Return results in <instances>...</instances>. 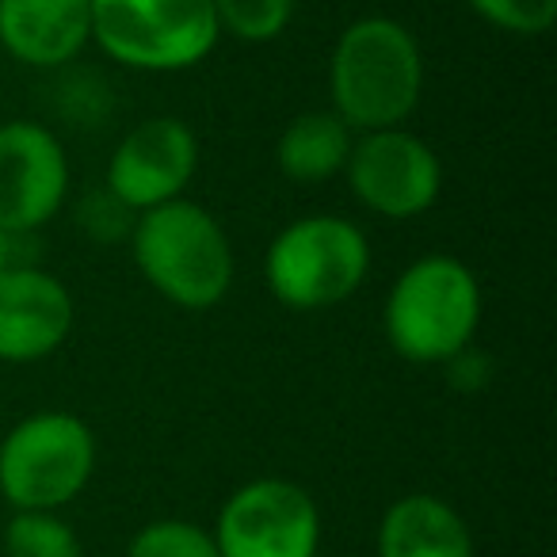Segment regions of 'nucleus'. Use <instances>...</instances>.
<instances>
[{
  "mask_svg": "<svg viewBox=\"0 0 557 557\" xmlns=\"http://www.w3.org/2000/svg\"><path fill=\"white\" fill-rule=\"evenodd\" d=\"M4 557H85L81 539L58 511H12Z\"/></svg>",
  "mask_w": 557,
  "mask_h": 557,
  "instance_id": "15",
  "label": "nucleus"
},
{
  "mask_svg": "<svg viewBox=\"0 0 557 557\" xmlns=\"http://www.w3.org/2000/svg\"><path fill=\"white\" fill-rule=\"evenodd\" d=\"M443 371H447V382L458 389V394H481V389L493 382L496 367H493V356H488V351H481L478 344H470V348H462L458 356H450L447 363H443Z\"/></svg>",
  "mask_w": 557,
  "mask_h": 557,
  "instance_id": "21",
  "label": "nucleus"
},
{
  "mask_svg": "<svg viewBox=\"0 0 557 557\" xmlns=\"http://www.w3.org/2000/svg\"><path fill=\"white\" fill-rule=\"evenodd\" d=\"M62 108L81 123H103L111 115V92L92 73H73L62 88Z\"/></svg>",
  "mask_w": 557,
  "mask_h": 557,
  "instance_id": "20",
  "label": "nucleus"
},
{
  "mask_svg": "<svg viewBox=\"0 0 557 557\" xmlns=\"http://www.w3.org/2000/svg\"><path fill=\"white\" fill-rule=\"evenodd\" d=\"M379 557H473V534L447 500L409 493L382 511Z\"/></svg>",
  "mask_w": 557,
  "mask_h": 557,
  "instance_id": "13",
  "label": "nucleus"
},
{
  "mask_svg": "<svg viewBox=\"0 0 557 557\" xmlns=\"http://www.w3.org/2000/svg\"><path fill=\"white\" fill-rule=\"evenodd\" d=\"M134 218L138 214H134L131 207H123L108 187H103V191H88L85 199L77 202V225L96 245H123V240H131Z\"/></svg>",
  "mask_w": 557,
  "mask_h": 557,
  "instance_id": "19",
  "label": "nucleus"
},
{
  "mask_svg": "<svg viewBox=\"0 0 557 557\" xmlns=\"http://www.w3.org/2000/svg\"><path fill=\"white\" fill-rule=\"evenodd\" d=\"M35 256H39V248H35V237H27V233L0 230V271L24 268V263H39Z\"/></svg>",
  "mask_w": 557,
  "mask_h": 557,
  "instance_id": "22",
  "label": "nucleus"
},
{
  "mask_svg": "<svg viewBox=\"0 0 557 557\" xmlns=\"http://www.w3.org/2000/svg\"><path fill=\"white\" fill-rule=\"evenodd\" d=\"M92 473L96 435L77 412H32L0 440V496L12 511H62Z\"/></svg>",
  "mask_w": 557,
  "mask_h": 557,
  "instance_id": "6",
  "label": "nucleus"
},
{
  "mask_svg": "<svg viewBox=\"0 0 557 557\" xmlns=\"http://www.w3.org/2000/svg\"><path fill=\"white\" fill-rule=\"evenodd\" d=\"M210 534L222 557H318L321 511L298 481L256 478L222 504Z\"/></svg>",
  "mask_w": 557,
  "mask_h": 557,
  "instance_id": "8",
  "label": "nucleus"
},
{
  "mask_svg": "<svg viewBox=\"0 0 557 557\" xmlns=\"http://www.w3.org/2000/svg\"><path fill=\"white\" fill-rule=\"evenodd\" d=\"M481 325V283L466 260L428 252L389 283L382 302V333L394 356L417 367L447 363L470 348Z\"/></svg>",
  "mask_w": 557,
  "mask_h": 557,
  "instance_id": "3",
  "label": "nucleus"
},
{
  "mask_svg": "<svg viewBox=\"0 0 557 557\" xmlns=\"http://www.w3.org/2000/svg\"><path fill=\"white\" fill-rule=\"evenodd\" d=\"M70 180V149L47 123H0V230L35 237L65 210Z\"/></svg>",
  "mask_w": 557,
  "mask_h": 557,
  "instance_id": "9",
  "label": "nucleus"
},
{
  "mask_svg": "<svg viewBox=\"0 0 557 557\" xmlns=\"http://www.w3.org/2000/svg\"><path fill=\"white\" fill-rule=\"evenodd\" d=\"M92 42V0H0V50L27 70H70Z\"/></svg>",
  "mask_w": 557,
  "mask_h": 557,
  "instance_id": "12",
  "label": "nucleus"
},
{
  "mask_svg": "<svg viewBox=\"0 0 557 557\" xmlns=\"http://www.w3.org/2000/svg\"><path fill=\"white\" fill-rule=\"evenodd\" d=\"M199 134L176 115H149L119 138L103 187L134 214L184 199L199 172Z\"/></svg>",
  "mask_w": 557,
  "mask_h": 557,
  "instance_id": "10",
  "label": "nucleus"
},
{
  "mask_svg": "<svg viewBox=\"0 0 557 557\" xmlns=\"http://www.w3.org/2000/svg\"><path fill=\"white\" fill-rule=\"evenodd\" d=\"M371 240L344 214H306L271 237L263 252V283L283 310H336L371 275Z\"/></svg>",
  "mask_w": 557,
  "mask_h": 557,
  "instance_id": "4",
  "label": "nucleus"
},
{
  "mask_svg": "<svg viewBox=\"0 0 557 557\" xmlns=\"http://www.w3.org/2000/svg\"><path fill=\"white\" fill-rule=\"evenodd\" d=\"M126 245L149 287L187 313L222 306L237 278L230 233L202 202L187 195L141 210Z\"/></svg>",
  "mask_w": 557,
  "mask_h": 557,
  "instance_id": "2",
  "label": "nucleus"
},
{
  "mask_svg": "<svg viewBox=\"0 0 557 557\" xmlns=\"http://www.w3.org/2000/svg\"><path fill=\"white\" fill-rule=\"evenodd\" d=\"M344 176L359 207L386 222L424 218L443 195V161L409 126L356 134Z\"/></svg>",
  "mask_w": 557,
  "mask_h": 557,
  "instance_id": "7",
  "label": "nucleus"
},
{
  "mask_svg": "<svg viewBox=\"0 0 557 557\" xmlns=\"http://www.w3.org/2000/svg\"><path fill=\"white\" fill-rule=\"evenodd\" d=\"M126 557H222L214 534L187 519H153L126 546Z\"/></svg>",
  "mask_w": 557,
  "mask_h": 557,
  "instance_id": "17",
  "label": "nucleus"
},
{
  "mask_svg": "<svg viewBox=\"0 0 557 557\" xmlns=\"http://www.w3.org/2000/svg\"><path fill=\"white\" fill-rule=\"evenodd\" d=\"M222 35L240 42H271L287 32L298 0H210Z\"/></svg>",
  "mask_w": 557,
  "mask_h": 557,
  "instance_id": "16",
  "label": "nucleus"
},
{
  "mask_svg": "<svg viewBox=\"0 0 557 557\" xmlns=\"http://www.w3.org/2000/svg\"><path fill=\"white\" fill-rule=\"evenodd\" d=\"M210 0H92V42L134 73H187L214 54Z\"/></svg>",
  "mask_w": 557,
  "mask_h": 557,
  "instance_id": "5",
  "label": "nucleus"
},
{
  "mask_svg": "<svg viewBox=\"0 0 557 557\" xmlns=\"http://www.w3.org/2000/svg\"><path fill=\"white\" fill-rule=\"evenodd\" d=\"M424 96V50L397 16H359L329 54V111L356 134L405 126Z\"/></svg>",
  "mask_w": 557,
  "mask_h": 557,
  "instance_id": "1",
  "label": "nucleus"
},
{
  "mask_svg": "<svg viewBox=\"0 0 557 557\" xmlns=\"http://www.w3.org/2000/svg\"><path fill=\"white\" fill-rule=\"evenodd\" d=\"M356 146V131L336 111H302L275 141V164L287 180L302 187L329 184L344 172Z\"/></svg>",
  "mask_w": 557,
  "mask_h": 557,
  "instance_id": "14",
  "label": "nucleus"
},
{
  "mask_svg": "<svg viewBox=\"0 0 557 557\" xmlns=\"http://www.w3.org/2000/svg\"><path fill=\"white\" fill-rule=\"evenodd\" d=\"M77 302L54 271L39 263L0 271V363H39L73 333Z\"/></svg>",
  "mask_w": 557,
  "mask_h": 557,
  "instance_id": "11",
  "label": "nucleus"
},
{
  "mask_svg": "<svg viewBox=\"0 0 557 557\" xmlns=\"http://www.w3.org/2000/svg\"><path fill=\"white\" fill-rule=\"evenodd\" d=\"M478 20L516 39H539L554 27L557 0H466Z\"/></svg>",
  "mask_w": 557,
  "mask_h": 557,
  "instance_id": "18",
  "label": "nucleus"
}]
</instances>
